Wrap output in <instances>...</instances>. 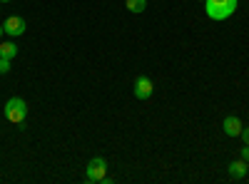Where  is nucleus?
I'll use <instances>...</instances> for the list:
<instances>
[{"label": "nucleus", "mask_w": 249, "mask_h": 184, "mask_svg": "<svg viewBox=\"0 0 249 184\" xmlns=\"http://www.w3.org/2000/svg\"><path fill=\"white\" fill-rule=\"evenodd\" d=\"M239 8V0H204V13L212 20H227Z\"/></svg>", "instance_id": "nucleus-1"}, {"label": "nucleus", "mask_w": 249, "mask_h": 184, "mask_svg": "<svg viewBox=\"0 0 249 184\" xmlns=\"http://www.w3.org/2000/svg\"><path fill=\"white\" fill-rule=\"evenodd\" d=\"M25 115H28V105H25L23 97H10L5 102V119L8 122H13V125H23Z\"/></svg>", "instance_id": "nucleus-2"}, {"label": "nucleus", "mask_w": 249, "mask_h": 184, "mask_svg": "<svg viewBox=\"0 0 249 184\" xmlns=\"http://www.w3.org/2000/svg\"><path fill=\"white\" fill-rule=\"evenodd\" d=\"M105 177H107V162L102 159V157L90 159L88 167H85V182L97 184V182H105Z\"/></svg>", "instance_id": "nucleus-3"}, {"label": "nucleus", "mask_w": 249, "mask_h": 184, "mask_svg": "<svg viewBox=\"0 0 249 184\" xmlns=\"http://www.w3.org/2000/svg\"><path fill=\"white\" fill-rule=\"evenodd\" d=\"M3 30H5V35H10V37H20V35L25 33V20L20 17V15H10V17H5Z\"/></svg>", "instance_id": "nucleus-4"}, {"label": "nucleus", "mask_w": 249, "mask_h": 184, "mask_svg": "<svg viewBox=\"0 0 249 184\" xmlns=\"http://www.w3.org/2000/svg\"><path fill=\"white\" fill-rule=\"evenodd\" d=\"M152 92H155L152 80H150V77H144V75H140V77L135 80V97H137V100H150Z\"/></svg>", "instance_id": "nucleus-5"}, {"label": "nucleus", "mask_w": 249, "mask_h": 184, "mask_svg": "<svg viewBox=\"0 0 249 184\" xmlns=\"http://www.w3.org/2000/svg\"><path fill=\"white\" fill-rule=\"evenodd\" d=\"M222 127H224V134H227V137H239L244 125H242V119H239L237 115H230V117H224Z\"/></svg>", "instance_id": "nucleus-6"}, {"label": "nucleus", "mask_w": 249, "mask_h": 184, "mask_svg": "<svg viewBox=\"0 0 249 184\" xmlns=\"http://www.w3.org/2000/svg\"><path fill=\"white\" fill-rule=\"evenodd\" d=\"M227 169H230V177L232 179H244L247 177V169H249V162H244L239 157L237 162H230V167H227Z\"/></svg>", "instance_id": "nucleus-7"}, {"label": "nucleus", "mask_w": 249, "mask_h": 184, "mask_svg": "<svg viewBox=\"0 0 249 184\" xmlns=\"http://www.w3.org/2000/svg\"><path fill=\"white\" fill-rule=\"evenodd\" d=\"M18 55V45L15 43H10V40H5V43H0V57H8V60H13Z\"/></svg>", "instance_id": "nucleus-8"}, {"label": "nucleus", "mask_w": 249, "mask_h": 184, "mask_svg": "<svg viewBox=\"0 0 249 184\" xmlns=\"http://www.w3.org/2000/svg\"><path fill=\"white\" fill-rule=\"evenodd\" d=\"M124 8H127L130 13H144V8H147V0H127V3H124Z\"/></svg>", "instance_id": "nucleus-9"}, {"label": "nucleus", "mask_w": 249, "mask_h": 184, "mask_svg": "<svg viewBox=\"0 0 249 184\" xmlns=\"http://www.w3.org/2000/svg\"><path fill=\"white\" fill-rule=\"evenodd\" d=\"M8 72H10V60L0 57V75H8Z\"/></svg>", "instance_id": "nucleus-10"}, {"label": "nucleus", "mask_w": 249, "mask_h": 184, "mask_svg": "<svg viewBox=\"0 0 249 184\" xmlns=\"http://www.w3.org/2000/svg\"><path fill=\"white\" fill-rule=\"evenodd\" d=\"M239 137L244 139V145H249V127H242V134Z\"/></svg>", "instance_id": "nucleus-11"}, {"label": "nucleus", "mask_w": 249, "mask_h": 184, "mask_svg": "<svg viewBox=\"0 0 249 184\" xmlns=\"http://www.w3.org/2000/svg\"><path fill=\"white\" fill-rule=\"evenodd\" d=\"M242 159H244V162H249V145H244V147H242Z\"/></svg>", "instance_id": "nucleus-12"}, {"label": "nucleus", "mask_w": 249, "mask_h": 184, "mask_svg": "<svg viewBox=\"0 0 249 184\" xmlns=\"http://www.w3.org/2000/svg\"><path fill=\"white\" fill-rule=\"evenodd\" d=\"M3 33H5V30H3V25H0V40H3Z\"/></svg>", "instance_id": "nucleus-13"}, {"label": "nucleus", "mask_w": 249, "mask_h": 184, "mask_svg": "<svg viewBox=\"0 0 249 184\" xmlns=\"http://www.w3.org/2000/svg\"><path fill=\"white\" fill-rule=\"evenodd\" d=\"M3 3H10V0H0V5H3Z\"/></svg>", "instance_id": "nucleus-14"}, {"label": "nucleus", "mask_w": 249, "mask_h": 184, "mask_svg": "<svg viewBox=\"0 0 249 184\" xmlns=\"http://www.w3.org/2000/svg\"><path fill=\"white\" fill-rule=\"evenodd\" d=\"M247 174H249V169H247Z\"/></svg>", "instance_id": "nucleus-15"}]
</instances>
